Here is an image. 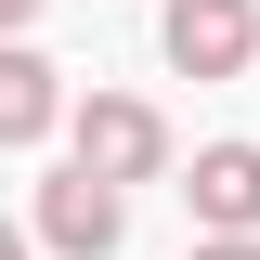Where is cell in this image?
<instances>
[{"instance_id":"cell-3","label":"cell","mask_w":260,"mask_h":260,"mask_svg":"<svg viewBox=\"0 0 260 260\" xmlns=\"http://www.w3.org/2000/svg\"><path fill=\"white\" fill-rule=\"evenodd\" d=\"M247 52H260L247 0H169V65H182V78H234Z\"/></svg>"},{"instance_id":"cell-7","label":"cell","mask_w":260,"mask_h":260,"mask_svg":"<svg viewBox=\"0 0 260 260\" xmlns=\"http://www.w3.org/2000/svg\"><path fill=\"white\" fill-rule=\"evenodd\" d=\"M26 13H39V0H0V39H13V26H26Z\"/></svg>"},{"instance_id":"cell-8","label":"cell","mask_w":260,"mask_h":260,"mask_svg":"<svg viewBox=\"0 0 260 260\" xmlns=\"http://www.w3.org/2000/svg\"><path fill=\"white\" fill-rule=\"evenodd\" d=\"M0 260H26V221H0Z\"/></svg>"},{"instance_id":"cell-1","label":"cell","mask_w":260,"mask_h":260,"mask_svg":"<svg viewBox=\"0 0 260 260\" xmlns=\"http://www.w3.org/2000/svg\"><path fill=\"white\" fill-rule=\"evenodd\" d=\"M65 169H91V182H156L169 169V117L143 91H91V104H65Z\"/></svg>"},{"instance_id":"cell-4","label":"cell","mask_w":260,"mask_h":260,"mask_svg":"<svg viewBox=\"0 0 260 260\" xmlns=\"http://www.w3.org/2000/svg\"><path fill=\"white\" fill-rule=\"evenodd\" d=\"M182 195H195V234H260V143H208Z\"/></svg>"},{"instance_id":"cell-5","label":"cell","mask_w":260,"mask_h":260,"mask_svg":"<svg viewBox=\"0 0 260 260\" xmlns=\"http://www.w3.org/2000/svg\"><path fill=\"white\" fill-rule=\"evenodd\" d=\"M52 117H65V78L26 52V39H0V143H39Z\"/></svg>"},{"instance_id":"cell-6","label":"cell","mask_w":260,"mask_h":260,"mask_svg":"<svg viewBox=\"0 0 260 260\" xmlns=\"http://www.w3.org/2000/svg\"><path fill=\"white\" fill-rule=\"evenodd\" d=\"M195 260H260V234H195Z\"/></svg>"},{"instance_id":"cell-2","label":"cell","mask_w":260,"mask_h":260,"mask_svg":"<svg viewBox=\"0 0 260 260\" xmlns=\"http://www.w3.org/2000/svg\"><path fill=\"white\" fill-rule=\"evenodd\" d=\"M117 234H130V195H117V182H91V169H52V182H39L26 247H52V260H117Z\"/></svg>"}]
</instances>
